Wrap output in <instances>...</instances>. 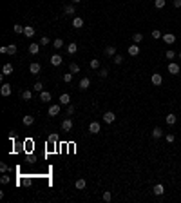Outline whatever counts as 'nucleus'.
<instances>
[{"label":"nucleus","mask_w":181,"mask_h":203,"mask_svg":"<svg viewBox=\"0 0 181 203\" xmlns=\"http://www.w3.org/2000/svg\"><path fill=\"white\" fill-rule=\"evenodd\" d=\"M114 120H116V114L112 111H107L103 114V121H105V123H114Z\"/></svg>","instance_id":"f257e3e1"},{"label":"nucleus","mask_w":181,"mask_h":203,"mask_svg":"<svg viewBox=\"0 0 181 203\" xmlns=\"http://www.w3.org/2000/svg\"><path fill=\"white\" fill-rule=\"evenodd\" d=\"M150 82H152L154 85H156V87H158V85H161V84H163L161 74H159V73H154V74H152V78H150Z\"/></svg>","instance_id":"f03ea898"},{"label":"nucleus","mask_w":181,"mask_h":203,"mask_svg":"<svg viewBox=\"0 0 181 203\" xmlns=\"http://www.w3.org/2000/svg\"><path fill=\"white\" fill-rule=\"evenodd\" d=\"M100 131H102V127H100V123H98V121H91V125H89V132H92V134H98Z\"/></svg>","instance_id":"7ed1b4c3"},{"label":"nucleus","mask_w":181,"mask_h":203,"mask_svg":"<svg viewBox=\"0 0 181 203\" xmlns=\"http://www.w3.org/2000/svg\"><path fill=\"white\" fill-rule=\"evenodd\" d=\"M72 129V120L71 118H65L62 121V131H71Z\"/></svg>","instance_id":"20e7f679"},{"label":"nucleus","mask_w":181,"mask_h":203,"mask_svg":"<svg viewBox=\"0 0 181 203\" xmlns=\"http://www.w3.org/2000/svg\"><path fill=\"white\" fill-rule=\"evenodd\" d=\"M179 71H181V69H179V65H178L176 62H170V64H169V73H170V74H179Z\"/></svg>","instance_id":"39448f33"},{"label":"nucleus","mask_w":181,"mask_h":203,"mask_svg":"<svg viewBox=\"0 0 181 203\" xmlns=\"http://www.w3.org/2000/svg\"><path fill=\"white\" fill-rule=\"evenodd\" d=\"M89 85H91V80H89V78H82V80H80V84H78V87H80L82 91L89 89Z\"/></svg>","instance_id":"423d86ee"},{"label":"nucleus","mask_w":181,"mask_h":203,"mask_svg":"<svg viewBox=\"0 0 181 203\" xmlns=\"http://www.w3.org/2000/svg\"><path fill=\"white\" fill-rule=\"evenodd\" d=\"M163 42L165 44H174V42H176V36H174L172 33H165V35H163Z\"/></svg>","instance_id":"0eeeda50"},{"label":"nucleus","mask_w":181,"mask_h":203,"mask_svg":"<svg viewBox=\"0 0 181 203\" xmlns=\"http://www.w3.org/2000/svg\"><path fill=\"white\" fill-rule=\"evenodd\" d=\"M24 35L27 36V38H33V36H35V27H31V25H25V27H24Z\"/></svg>","instance_id":"6e6552de"},{"label":"nucleus","mask_w":181,"mask_h":203,"mask_svg":"<svg viewBox=\"0 0 181 203\" xmlns=\"http://www.w3.org/2000/svg\"><path fill=\"white\" fill-rule=\"evenodd\" d=\"M129 55H130V56L139 55V45H138V44H132V45L129 47Z\"/></svg>","instance_id":"1a4fd4ad"},{"label":"nucleus","mask_w":181,"mask_h":203,"mask_svg":"<svg viewBox=\"0 0 181 203\" xmlns=\"http://www.w3.org/2000/svg\"><path fill=\"white\" fill-rule=\"evenodd\" d=\"M0 93H2V96H9V94H11V85H9V84H2V89H0Z\"/></svg>","instance_id":"9d476101"},{"label":"nucleus","mask_w":181,"mask_h":203,"mask_svg":"<svg viewBox=\"0 0 181 203\" xmlns=\"http://www.w3.org/2000/svg\"><path fill=\"white\" fill-rule=\"evenodd\" d=\"M40 69H42V67H40V64H36V62L29 65V73H31V74H38Z\"/></svg>","instance_id":"9b49d317"},{"label":"nucleus","mask_w":181,"mask_h":203,"mask_svg":"<svg viewBox=\"0 0 181 203\" xmlns=\"http://www.w3.org/2000/svg\"><path fill=\"white\" fill-rule=\"evenodd\" d=\"M165 192V187L161 185V183H156V185H154V194H156V196H161Z\"/></svg>","instance_id":"f8f14e48"},{"label":"nucleus","mask_w":181,"mask_h":203,"mask_svg":"<svg viewBox=\"0 0 181 203\" xmlns=\"http://www.w3.org/2000/svg\"><path fill=\"white\" fill-rule=\"evenodd\" d=\"M58 112H60V105H51V107H49V111H47L49 116H56Z\"/></svg>","instance_id":"ddd939ff"},{"label":"nucleus","mask_w":181,"mask_h":203,"mask_svg":"<svg viewBox=\"0 0 181 203\" xmlns=\"http://www.w3.org/2000/svg\"><path fill=\"white\" fill-rule=\"evenodd\" d=\"M72 27H76V29H80V27H83V18H80V16H76L74 20H72Z\"/></svg>","instance_id":"4468645a"},{"label":"nucleus","mask_w":181,"mask_h":203,"mask_svg":"<svg viewBox=\"0 0 181 203\" xmlns=\"http://www.w3.org/2000/svg\"><path fill=\"white\" fill-rule=\"evenodd\" d=\"M69 102H71V96L67 93H64L62 96H60V104H62V105H69Z\"/></svg>","instance_id":"2eb2a0df"},{"label":"nucleus","mask_w":181,"mask_h":203,"mask_svg":"<svg viewBox=\"0 0 181 203\" xmlns=\"http://www.w3.org/2000/svg\"><path fill=\"white\" fill-rule=\"evenodd\" d=\"M105 55H107V56H114V55H116V47H114V45H107V47H105Z\"/></svg>","instance_id":"dca6fc26"},{"label":"nucleus","mask_w":181,"mask_h":203,"mask_svg":"<svg viewBox=\"0 0 181 203\" xmlns=\"http://www.w3.org/2000/svg\"><path fill=\"white\" fill-rule=\"evenodd\" d=\"M49 62H51L53 65H60V64H62V56H60V55H53Z\"/></svg>","instance_id":"f3484780"},{"label":"nucleus","mask_w":181,"mask_h":203,"mask_svg":"<svg viewBox=\"0 0 181 203\" xmlns=\"http://www.w3.org/2000/svg\"><path fill=\"white\" fill-rule=\"evenodd\" d=\"M176 120H178V118H176V114H172V112H170V114H167V118H165V121H167L169 125H174V123H176Z\"/></svg>","instance_id":"a211bd4d"},{"label":"nucleus","mask_w":181,"mask_h":203,"mask_svg":"<svg viewBox=\"0 0 181 203\" xmlns=\"http://www.w3.org/2000/svg\"><path fill=\"white\" fill-rule=\"evenodd\" d=\"M49 100H51V93H47V91L40 93V102H49Z\"/></svg>","instance_id":"6ab92c4d"},{"label":"nucleus","mask_w":181,"mask_h":203,"mask_svg":"<svg viewBox=\"0 0 181 203\" xmlns=\"http://www.w3.org/2000/svg\"><path fill=\"white\" fill-rule=\"evenodd\" d=\"M161 136H163V129H159V127H156V129L152 131V138H156V140H158V138H161Z\"/></svg>","instance_id":"aec40b11"},{"label":"nucleus","mask_w":181,"mask_h":203,"mask_svg":"<svg viewBox=\"0 0 181 203\" xmlns=\"http://www.w3.org/2000/svg\"><path fill=\"white\" fill-rule=\"evenodd\" d=\"M38 51H40V44H31L29 45V53H31V55H36Z\"/></svg>","instance_id":"412c9836"},{"label":"nucleus","mask_w":181,"mask_h":203,"mask_svg":"<svg viewBox=\"0 0 181 203\" xmlns=\"http://www.w3.org/2000/svg\"><path fill=\"white\" fill-rule=\"evenodd\" d=\"M22 121H24V125H33L35 123V116H24Z\"/></svg>","instance_id":"4be33fe9"},{"label":"nucleus","mask_w":181,"mask_h":203,"mask_svg":"<svg viewBox=\"0 0 181 203\" xmlns=\"http://www.w3.org/2000/svg\"><path fill=\"white\" fill-rule=\"evenodd\" d=\"M76 51H78V45L76 44H69V45H67V53H69V55H74Z\"/></svg>","instance_id":"5701e85b"},{"label":"nucleus","mask_w":181,"mask_h":203,"mask_svg":"<svg viewBox=\"0 0 181 203\" xmlns=\"http://www.w3.org/2000/svg\"><path fill=\"white\" fill-rule=\"evenodd\" d=\"M11 73H13V65L11 64H5L2 67V74H11Z\"/></svg>","instance_id":"b1692460"},{"label":"nucleus","mask_w":181,"mask_h":203,"mask_svg":"<svg viewBox=\"0 0 181 203\" xmlns=\"http://www.w3.org/2000/svg\"><path fill=\"white\" fill-rule=\"evenodd\" d=\"M65 15H74L76 13V9H74V5H65Z\"/></svg>","instance_id":"393cba45"},{"label":"nucleus","mask_w":181,"mask_h":203,"mask_svg":"<svg viewBox=\"0 0 181 203\" xmlns=\"http://www.w3.org/2000/svg\"><path fill=\"white\" fill-rule=\"evenodd\" d=\"M132 40H134V44H139V42H141V40H143V35H141V33H134Z\"/></svg>","instance_id":"a878e982"},{"label":"nucleus","mask_w":181,"mask_h":203,"mask_svg":"<svg viewBox=\"0 0 181 203\" xmlns=\"http://www.w3.org/2000/svg\"><path fill=\"white\" fill-rule=\"evenodd\" d=\"M53 45H55V49H60V47H64V40L62 38H56L55 42H53Z\"/></svg>","instance_id":"bb28decb"},{"label":"nucleus","mask_w":181,"mask_h":203,"mask_svg":"<svg viewBox=\"0 0 181 203\" xmlns=\"http://www.w3.org/2000/svg\"><path fill=\"white\" fill-rule=\"evenodd\" d=\"M76 189L78 191H83L85 189V180H76Z\"/></svg>","instance_id":"cd10ccee"},{"label":"nucleus","mask_w":181,"mask_h":203,"mask_svg":"<svg viewBox=\"0 0 181 203\" xmlns=\"http://www.w3.org/2000/svg\"><path fill=\"white\" fill-rule=\"evenodd\" d=\"M165 4H167L165 0H154V5H156L158 9H163V8H165Z\"/></svg>","instance_id":"c85d7f7f"},{"label":"nucleus","mask_w":181,"mask_h":203,"mask_svg":"<svg viewBox=\"0 0 181 203\" xmlns=\"http://www.w3.org/2000/svg\"><path fill=\"white\" fill-rule=\"evenodd\" d=\"M69 71H71L72 74H74V73H80V65H78V64H71V65H69Z\"/></svg>","instance_id":"c756f323"},{"label":"nucleus","mask_w":181,"mask_h":203,"mask_svg":"<svg viewBox=\"0 0 181 203\" xmlns=\"http://www.w3.org/2000/svg\"><path fill=\"white\" fill-rule=\"evenodd\" d=\"M64 82H67V84L72 82V73H65L64 74Z\"/></svg>","instance_id":"7c9ffc66"},{"label":"nucleus","mask_w":181,"mask_h":203,"mask_svg":"<svg viewBox=\"0 0 181 203\" xmlns=\"http://www.w3.org/2000/svg\"><path fill=\"white\" fill-rule=\"evenodd\" d=\"M150 35H152V38H156V40H158V38H161V36H163V35H161V31H159V29H154V31L150 33Z\"/></svg>","instance_id":"2f4dec72"},{"label":"nucleus","mask_w":181,"mask_h":203,"mask_svg":"<svg viewBox=\"0 0 181 203\" xmlns=\"http://www.w3.org/2000/svg\"><path fill=\"white\" fill-rule=\"evenodd\" d=\"M91 67H92V69H98V67H100V60L98 58H92L91 60Z\"/></svg>","instance_id":"473e14b6"},{"label":"nucleus","mask_w":181,"mask_h":203,"mask_svg":"<svg viewBox=\"0 0 181 203\" xmlns=\"http://www.w3.org/2000/svg\"><path fill=\"white\" fill-rule=\"evenodd\" d=\"M47 141H49V143H56V141H58V136H56V134H49V136H47Z\"/></svg>","instance_id":"72a5a7b5"},{"label":"nucleus","mask_w":181,"mask_h":203,"mask_svg":"<svg viewBox=\"0 0 181 203\" xmlns=\"http://www.w3.org/2000/svg\"><path fill=\"white\" fill-rule=\"evenodd\" d=\"M22 98H24V100H31V98H33V93H31V91H24V93H22Z\"/></svg>","instance_id":"f704fd0d"},{"label":"nucleus","mask_w":181,"mask_h":203,"mask_svg":"<svg viewBox=\"0 0 181 203\" xmlns=\"http://www.w3.org/2000/svg\"><path fill=\"white\" fill-rule=\"evenodd\" d=\"M8 53H9V55H15V53H16V45H15V44L8 45Z\"/></svg>","instance_id":"c9c22d12"},{"label":"nucleus","mask_w":181,"mask_h":203,"mask_svg":"<svg viewBox=\"0 0 181 203\" xmlns=\"http://www.w3.org/2000/svg\"><path fill=\"white\" fill-rule=\"evenodd\" d=\"M33 89H35V91H38V93H42V91H44V85H42V82H36Z\"/></svg>","instance_id":"e433bc0d"},{"label":"nucleus","mask_w":181,"mask_h":203,"mask_svg":"<svg viewBox=\"0 0 181 203\" xmlns=\"http://www.w3.org/2000/svg\"><path fill=\"white\" fill-rule=\"evenodd\" d=\"M13 31H15V33H18V35H20V33H24V27H22L20 24H15V27H13Z\"/></svg>","instance_id":"4c0bfd02"},{"label":"nucleus","mask_w":181,"mask_h":203,"mask_svg":"<svg viewBox=\"0 0 181 203\" xmlns=\"http://www.w3.org/2000/svg\"><path fill=\"white\" fill-rule=\"evenodd\" d=\"M165 56H167V58H169V60H172L174 56H176V53H174L172 49H169V51H167V53H165Z\"/></svg>","instance_id":"58836bf2"},{"label":"nucleus","mask_w":181,"mask_h":203,"mask_svg":"<svg viewBox=\"0 0 181 203\" xmlns=\"http://www.w3.org/2000/svg\"><path fill=\"white\" fill-rule=\"evenodd\" d=\"M112 200V194L107 191V192H103V201H111Z\"/></svg>","instance_id":"ea45409f"},{"label":"nucleus","mask_w":181,"mask_h":203,"mask_svg":"<svg viewBox=\"0 0 181 203\" xmlns=\"http://www.w3.org/2000/svg\"><path fill=\"white\" fill-rule=\"evenodd\" d=\"M100 76L107 78V76H109V69H100Z\"/></svg>","instance_id":"a19ab883"},{"label":"nucleus","mask_w":181,"mask_h":203,"mask_svg":"<svg viewBox=\"0 0 181 203\" xmlns=\"http://www.w3.org/2000/svg\"><path fill=\"white\" fill-rule=\"evenodd\" d=\"M165 140L169 141V143H174V140H176V136H174V134H167V136H165Z\"/></svg>","instance_id":"79ce46f5"},{"label":"nucleus","mask_w":181,"mask_h":203,"mask_svg":"<svg viewBox=\"0 0 181 203\" xmlns=\"http://www.w3.org/2000/svg\"><path fill=\"white\" fill-rule=\"evenodd\" d=\"M123 62V56L122 55H114V64H122Z\"/></svg>","instance_id":"37998d69"},{"label":"nucleus","mask_w":181,"mask_h":203,"mask_svg":"<svg viewBox=\"0 0 181 203\" xmlns=\"http://www.w3.org/2000/svg\"><path fill=\"white\" fill-rule=\"evenodd\" d=\"M71 114H74V107H72V105H67V116H71Z\"/></svg>","instance_id":"c03bdc74"},{"label":"nucleus","mask_w":181,"mask_h":203,"mask_svg":"<svg viewBox=\"0 0 181 203\" xmlns=\"http://www.w3.org/2000/svg\"><path fill=\"white\" fill-rule=\"evenodd\" d=\"M0 181H2V183L5 185V183H9V181H11V180H9V176H5V174H4V176H2V178H0Z\"/></svg>","instance_id":"a18cd8bd"},{"label":"nucleus","mask_w":181,"mask_h":203,"mask_svg":"<svg viewBox=\"0 0 181 203\" xmlns=\"http://www.w3.org/2000/svg\"><path fill=\"white\" fill-rule=\"evenodd\" d=\"M40 45H49V38H47V36H44L42 40H40Z\"/></svg>","instance_id":"49530a36"},{"label":"nucleus","mask_w":181,"mask_h":203,"mask_svg":"<svg viewBox=\"0 0 181 203\" xmlns=\"http://www.w3.org/2000/svg\"><path fill=\"white\" fill-rule=\"evenodd\" d=\"M5 171H8V165H5V163H0V172H5Z\"/></svg>","instance_id":"de8ad7c7"},{"label":"nucleus","mask_w":181,"mask_h":203,"mask_svg":"<svg viewBox=\"0 0 181 203\" xmlns=\"http://www.w3.org/2000/svg\"><path fill=\"white\" fill-rule=\"evenodd\" d=\"M5 53H8V47L2 45V47H0V55H5Z\"/></svg>","instance_id":"09e8293b"},{"label":"nucleus","mask_w":181,"mask_h":203,"mask_svg":"<svg viewBox=\"0 0 181 203\" xmlns=\"http://www.w3.org/2000/svg\"><path fill=\"white\" fill-rule=\"evenodd\" d=\"M174 8H181V0H174Z\"/></svg>","instance_id":"8fccbe9b"},{"label":"nucleus","mask_w":181,"mask_h":203,"mask_svg":"<svg viewBox=\"0 0 181 203\" xmlns=\"http://www.w3.org/2000/svg\"><path fill=\"white\" fill-rule=\"evenodd\" d=\"M72 2H82V0H72Z\"/></svg>","instance_id":"3c124183"},{"label":"nucleus","mask_w":181,"mask_h":203,"mask_svg":"<svg viewBox=\"0 0 181 203\" xmlns=\"http://www.w3.org/2000/svg\"><path fill=\"white\" fill-rule=\"evenodd\" d=\"M179 58H181V53H179Z\"/></svg>","instance_id":"603ef678"}]
</instances>
